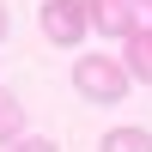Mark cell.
Returning a JSON list of instances; mask_svg holds the SVG:
<instances>
[{"mask_svg":"<svg viewBox=\"0 0 152 152\" xmlns=\"http://www.w3.org/2000/svg\"><path fill=\"white\" fill-rule=\"evenodd\" d=\"M12 152H61V146L43 140V134H24V140H12Z\"/></svg>","mask_w":152,"mask_h":152,"instance_id":"7","label":"cell"},{"mask_svg":"<svg viewBox=\"0 0 152 152\" xmlns=\"http://www.w3.org/2000/svg\"><path fill=\"white\" fill-rule=\"evenodd\" d=\"M18 128H24V104L0 85V146H12V134H18Z\"/></svg>","mask_w":152,"mask_h":152,"instance_id":"6","label":"cell"},{"mask_svg":"<svg viewBox=\"0 0 152 152\" xmlns=\"http://www.w3.org/2000/svg\"><path fill=\"white\" fill-rule=\"evenodd\" d=\"M146 12H152V0H146Z\"/></svg>","mask_w":152,"mask_h":152,"instance_id":"9","label":"cell"},{"mask_svg":"<svg viewBox=\"0 0 152 152\" xmlns=\"http://www.w3.org/2000/svg\"><path fill=\"white\" fill-rule=\"evenodd\" d=\"M134 73H128V61H116V55H79L73 61V91L85 97V104H122V97L134 91Z\"/></svg>","mask_w":152,"mask_h":152,"instance_id":"1","label":"cell"},{"mask_svg":"<svg viewBox=\"0 0 152 152\" xmlns=\"http://www.w3.org/2000/svg\"><path fill=\"white\" fill-rule=\"evenodd\" d=\"M97 37H134L140 31V0H85Z\"/></svg>","mask_w":152,"mask_h":152,"instance_id":"3","label":"cell"},{"mask_svg":"<svg viewBox=\"0 0 152 152\" xmlns=\"http://www.w3.org/2000/svg\"><path fill=\"white\" fill-rule=\"evenodd\" d=\"M122 61L140 85H152V24H140L134 37H122Z\"/></svg>","mask_w":152,"mask_h":152,"instance_id":"4","label":"cell"},{"mask_svg":"<svg viewBox=\"0 0 152 152\" xmlns=\"http://www.w3.org/2000/svg\"><path fill=\"white\" fill-rule=\"evenodd\" d=\"M37 24H43V37L55 49H73L85 31H91V12H85V0H43Z\"/></svg>","mask_w":152,"mask_h":152,"instance_id":"2","label":"cell"},{"mask_svg":"<svg viewBox=\"0 0 152 152\" xmlns=\"http://www.w3.org/2000/svg\"><path fill=\"white\" fill-rule=\"evenodd\" d=\"M97 152H152V134L146 128H110L97 140Z\"/></svg>","mask_w":152,"mask_h":152,"instance_id":"5","label":"cell"},{"mask_svg":"<svg viewBox=\"0 0 152 152\" xmlns=\"http://www.w3.org/2000/svg\"><path fill=\"white\" fill-rule=\"evenodd\" d=\"M12 31V12H6V0H0V37H6Z\"/></svg>","mask_w":152,"mask_h":152,"instance_id":"8","label":"cell"}]
</instances>
